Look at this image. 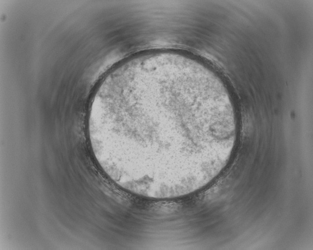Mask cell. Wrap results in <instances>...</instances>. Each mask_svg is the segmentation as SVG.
Wrapping results in <instances>:
<instances>
[{
    "label": "cell",
    "mask_w": 313,
    "mask_h": 250,
    "mask_svg": "<svg viewBox=\"0 0 313 250\" xmlns=\"http://www.w3.org/2000/svg\"><path fill=\"white\" fill-rule=\"evenodd\" d=\"M94 125L114 175L152 194L186 190L220 173L236 130L233 116L213 92L162 72L105 92Z\"/></svg>",
    "instance_id": "1"
}]
</instances>
